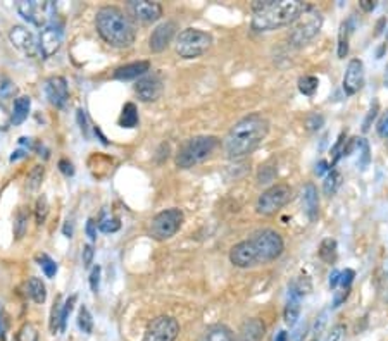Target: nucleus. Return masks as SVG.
<instances>
[{
  "label": "nucleus",
  "instance_id": "1",
  "mask_svg": "<svg viewBox=\"0 0 388 341\" xmlns=\"http://www.w3.org/2000/svg\"><path fill=\"white\" fill-rule=\"evenodd\" d=\"M269 133V121L262 114L254 113L233 124L225 136V152L229 159H243L261 147Z\"/></svg>",
  "mask_w": 388,
  "mask_h": 341
},
{
  "label": "nucleus",
  "instance_id": "2",
  "mask_svg": "<svg viewBox=\"0 0 388 341\" xmlns=\"http://www.w3.org/2000/svg\"><path fill=\"white\" fill-rule=\"evenodd\" d=\"M305 7L302 0H257L252 3V30L273 31L293 24Z\"/></svg>",
  "mask_w": 388,
  "mask_h": 341
},
{
  "label": "nucleus",
  "instance_id": "3",
  "mask_svg": "<svg viewBox=\"0 0 388 341\" xmlns=\"http://www.w3.org/2000/svg\"><path fill=\"white\" fill-rule=\"evenodd\" d=\"M95 26L100 37L116 49H128L135 43V23L118 7L106 6L97 10Z\"/></svg>",
  "mask_w": 388,
  "mask_h": 341
},
{
  "label": "nucleus",
  "instance_id": "4",
  "mask_svg": "<svg viewBox=\"0 0 388 341\" xmlns=\"http://www.w3.org/2000/svg\"><path fill=\"white\" fill-rule=\"evenodd\" d=\"M218 145L219 140L213 135L192 136V138H188L179 147L175 159L176 166H178L179 169H190V167L197 166V164H200L202 160H206L207 157L214 152Z\"/></svg>",
  "mask_w": 388,
  "mask_h": 341
},
{
  "label": "nucleus",
  "instance_id": "5",
  "mask_svg": "<svg viewBox=\"0 0 388 341\" xmlns=\"http://www.w3.org/2000/svg\"><path fill=\"white\" fill-rule=\"evenodd\" d=\"M249 249L252 252L256 265L268 264V262L276 260L285 250V242H283L282 235L276 233L275 229H261L256 231L249 240Z\"/></svg>",
  "mask_w": 388,
  "mask_h": 341
},
{
  "label": "nucleus",
  "instance_id": "6",
  "mask_svg": "<svg viewBox=\"0 0 388 341\" xmlns=\"http://www.w3.org/2000/svg\"><path fill=\"white\" fill-rule=\"evenodd\" d=\"M323 26V14L318 7L307 6L304 9V13L300 14L296 19V23L292 24L290 30L289 42L293 47H304L309 42L314 40L316 35L321 31Z\"/></svg>",
  "mask_w": 388,
  "mask_h": 341
},
{
  "label": "nucleus",
  "instance_id": "7",
  "mask_svg": "<svg viewBox=\"0 0 388 341\" xmlns=\"http://www.w3.org/2000/svg\"><path fill=\"white\" fill-rule=\"evenodd\" d=\"M213 45V37L211 33L197 28H186L179 31L176 37V52L181 59H197L204 56Z\"/></svg>",
  "mask_w": 388,
  "mask_h": 341
},
{
  "label": "nucleus",
  "instance_id": "8",
  "mask_svg": "<svg viewBox=\"0 0 388 341\" xmlns=\"http://www.w3.org/2000/svg\"><path fill=\"white\" fill-rule=\"evenodd\" d=\"M17 13L28 21V23L35 24L38 28L49 26L52 17L56 16V3L52 0H19L17 2Z\"/></svg>",
  "mask_w": 388,
  "mask_h": 341
},
{
  "label": "nucleus",
  "instance_id": "9",
  "mask_svg": "<svg viewBox=\"0 0 388 341\" xmlns=\"http://www.w3.org/2000/svg\"><path fill=\"white\" fill-rule=\"evenodd\" d=\"M183 219L185 215L179 209H168L163 210L152 219L150 222V236L157 242H164V240H170L176 233L179 231L183 224Z\"/></svg>",
  "mask_w": 388,
  "mask_h": 341
},
{
  "label": "nucleus",
  "instance_id": "10",
  "mask_svg": "<svg viewBox=\"0 0 388 341\" xmlns=\"http://www.w3.org/2000/svg\"><path fill=\"white\" fill-rule=\"evenodd\" d=\"M292 199V188L285 183H278V185L271 186L266 192H262V195L257 199L256 210L261 215H273L278 213L282 207H285L286 203Z\"/></svg>",
  "mask_w": 388,
  "mask_h": 341
},
{
  "label": "nucleus",
  "instance_id": "11",
  "mask_svg": "<svg viewBox=\"0 0 388 341\" xmlns=\"http://www.w3.org/2000/svg\"><path fill=\"white\" fill-rule=\"evenodd\" d=\"M179 335V324L170 315H159L145 329L142 341H176Z\"/></svg>",
  "mask_w": 388,
  "mask_h": 341
},
{
  "label": "nucleus",
  "instance_id": "12",
  "mask_svg": "<svg viewBox=\"0 0 388 341\" xmlns=\"http://www.w3.org/2000/svg\"><path fill=\"white\" fill-rule=\"evenodd\" d=\"M63 45V28L57 24H49L42 30L38 38V50L45 59L52 57Z\"/></svg>",
  "mask_w": 388,
  "mask_h": 341
},
{
  "label": "nucleus",
  "instance_id": "13",
  "mask_svg": "<svg viewBox=\"0 0 388 341\" xmlns=\"http://www.w3.org/2000/svg\"><path fill=\"white\" fill-rule=\"evenodd\" d=\"M364 85V64L361 59H352L347 64L343 74V92L345 95H355L361 92Z\"/></svg>",
  "mask_w": 388,
  "mask_h": 341
},
{
  "label": "nucleus",
  "instance_id": "14",
  "mask_svg": "<svg viewBox=\"0 0 388 341\" xmlns=\"http://www.w3.org/2000/svg\"><path fill=\"white\" fill-rule=\"evenodd\" d=\"M164 83L161 80L159 74H149L138 80L135 85V92L142 102H156L161 95H163Z\"/></svg>",
  "mask_w": 388,
  "mask_h": 341
},
{
  "label": "nucleus",
  "instance_id": "15",
  "mask_svg": "<svg viewBox=\"0 0 388 341\" xmlns=\"http://www.w3.org/2000/svg\"><path fill=\"white\" fill-rule=\"evenodd\" d=\"M128 9L142 23H154L163 16V6L157 2H149V0H129Z\"/></svg>",
  "mask_w": 388,
  "mask_h": 341
},
{
  "label": "nucleus",
  "instance_id": "16",
  "mask_svg": "<svg viewBox=\"0 0 388 341\" xmlns=\"http://www.w3.org/2000/svg\"><path fill=\"white\" fill-rule=\"evenodd\" d=\"M176 30H178V26H176L175 21H164L159 26H156V30L152 31V35L149 38L150 50L156 53L166 50L172 42V38H175Z\"/></svg>",
  "mask_w": 388,
  "mask_h": 341
},
{
  "label": "nucleus",
  "instance_id": "17",
  "mask_svg": "<svg viewBox=\"0 0 388 341\" xmlns=\"http://www.w3.org/2000/svg\"><path fill=\"white\" fill-rule=\"evenodd\" d=\"M47 99L57 109H63L70 99V90H67V81L63 76H54L47 81L45 85Z\"/></svg>",
  "mask_w": 388,
  "mask_h": 341
},
{
  "label": "nucleus",
  "instance_id": "18",
  "mask_svg": "<svg viewBox=\"0 0 388 341\" xmlns=\"http://www.w3.org/2000/svg\"><path fill=\"white\" fill-rule=\"evenodd\" d=\"M9 38L13 42V45L16 49H19L23 53H26V56H35L37 53L38 43L35 40L33 33L28 31L24 26H14L9 31Z\"/></svg>",
  "mask_w": 388,
  "mask_h": 341
},
{
  "label": "nucleus",
  "instance_id": "19",
  "mask_svg": "<svg viewBox=\"0 0 388 341\" xmlns=\"http://www.w3.org/2000/svg\"><path fill=\"white\" fill-rule=\"evenodd\" d=\"M302 203H304L305 214H307L309 221L314 222L319 217V195L318 188L312 183H307L302 192Z\"/></svg>",
  "mask_w": 388,
  "mask_h": 341
},
{
  "label": "nucleus",
  "instance_id": "20",
  "mask_svg": "<svg viewBox=\"0 0 388 341\" xmlns=\"http://www.w3.org/2000/svg\"><path fill=\"white\" fill-rule=\"evenodd\" d=\"M149 69H150L149 60H138V63H131V64H127V66L118 67V69L114 71V78L121 81L135 80V78L143 76Z\"/></svg>",
  "mask_w": 388,
  "mask_h": 341
},
{
  "label": "nucleus",
  "instance_id": "21",
  "mask_svg": "<svg viewBox=\"0 0 388 341\" xmlns=\"http://www.w3.org/2000/svg\"><path fill=\"white\" fill-rule=\"evenodd\" d=\"M266 333V326L261 319H247L243 322L242 329H240V335H242V341H261L262 336Z\"/></svg>",
  "mask_w": 388,
  "mask_h": 341
},
{
  "label": "nucleus",
  "instance_id": "22",
  "mask_svg": "<svg viewBox=\"0 0 388 341\" xmlns=\"http://www.w3.org/2000/svg\"><path fill=\"white\" fill-rule=\"evenodd\" d=\"M199 341H236V338L228 326L214 324L209 326V328L202 333Z\"/></svg>",
  "mask_w": 388,
  "mask_h": 341
},
{
  "label": "nucleus",
  "instance_id": "23",
  "mask_svg": "<svg viewBox=\"0 0 388 341\" xmlns=\"http://www.w3.org/2000/svg\"><path fill=\"white\" fill-rule=\"evenodd\" d=\"M30 107H31L30 97H19V99H16L13 113H10V124H13V126H19L21 123H24L28 114H30Z\"/></svg>",
  "mask_w": 388,
  "mask_h": 341
},
{
  "label": "nucleus",
  "instance_id": "24",
  "mask_svg": "<svg viewBox=\"0 0 388 341\" xmlns=\"http://www.w3.org/2000/svg\"><path fill=\"white\" fill-rule=\"evenodd\" d=\"M283 317H285L286 324L292 326V328L297 324V321H299V317H300V299L299 297L289 295V301H286Z\"/></svg>",
  "mask_w": 388,
  "mask_h": 341
},
{
  "label": "nucleus",
  "instance_id": "25",
  "mask_svg": "<svg viewBox=\"0 0 388 341\" xmlns=\"http://www.w3.org/2000/svg\"><path fill=\"white\" fill-rule=\"evenodd\" d=\"M138 124V110L133 102L124 103L123 110L120 116V126L121 128H135Z\"/></svg>",
  "mask_w": 388,
  "mask_h": 341
},
{
  "label": "nucleus",
  "instance_id": "26",
  "mask_svg": "<svg viewBox=\"0 0 388 341\" xmlns=\"http://www.w3.org/2000/svg\"><path fill=\"white\" fill-rule=\"evenodd\" d=\"M26 290H28V295H30V299L33 301H37V303H43V301H45L47 288L40 278H31L30 281H28Z\"/></svg>",
  "mask_w": 388,
  "mask_h": 341
},
{
  "label": "nucleus",
  "instance_id": "27",
  "mask_svg": "<svg viewBox=\"0 0 388 341\" xmlns=\"http://www.w3.org/2000/svg\"><path fill=\"white\" fill-rule=\"evenodd\" d=\"M342 174H340L339 171L332 169L328 172V176L325 178V181H323V192H325L326 197H333L337 192H339V188L342 186Z\"/></svg>",
  "mask_w": 388,
  "mask_h": 341
},
{
  "label": "nucleus",
  "instance_id": "28",
  "mask_svg": "<svg viewBox=\"0 0 388 341\" xmlns=\"http://www.w3.org/2000/svg\"><path fill=\"white\" fill-rule=\"evenodd\" d=\"M319 257L326 264H333L337 260V242L333 238H325L319 245Z\"/></svg>",
  "mask_w": 388,
  "mask_h": 341
},
{
  "label": "nucleus",
  "instance_id": "29",
  "mask_svg": "<svg viewBox=\"0 0 388 341\" xmlns=\"http://www.w3.org/2000/svg\"><path fill=\"white\" fill-rule=\"evenodd\" d=\"M350 21H343L339 31V57L345 59L348 53V37H350Z\"/></svg>",
  "mask_w": 388,
  "mask_h": 341
},
{
  "label": "nucleus",
  "instance_id": "30",
  "mask_svg": "<svg viewBox=\"0 0 388 341\" xmlns=\"http://www.w3.org/2000/svg\"><path fill=\"white\" fill-rule=\"evenodd\" d=\"M319 86V80L316 76H302L299 80V90L302 95L305 97H312L316 93V90H318Z\"/></svg>",
  "mask_w": 388,
  "mask_h": 341
},
{
  "label": "nucleus",
  "instance_id": "31",
  "mask_svg": "<svg viewBox=\"0 0 388 341\" xmlns=\"http://www.w3.org/2000/svg\"><path fill=\"white\" fill-rule=\"evenodd\" d=\"M97 226H99V229L102 233H116L120 231L121 221L118 217H114V215H102Z\"/></svg>",
  "mask_w": 388,
  "mask_h": 341
},
{
  "label": "nucleus",
  "instance_id": "32",
  "mask_svg": "<svg viewBox=\"0 0 388 341\" xmlns=\"http://www.w3.org/2000/svg\"><path fill=\"white\" fill-rule=\"evenodd\" d=\"M357 147H359V153H361V157H359V167H361V171H364L366 167L369 166V163H371L369 143L366 142L364 138H357Z\"/></svg>",
  "mask_w": 388,
  "mask_h": 341
},
{
  "label": "nucleus",
  "instance_id": "33",
  "mask_svg": "<svg viewBox=\"0 0 388 341\" xmlns=\"http://www.w3.org/2000/svg\"><path fill=\"white\" fill-rule=\"evenodd\" d=\"M37 262H38V265L42 267V271L45 272L47 278H54V276H56V272H57L56 260H52V258L47 256V253H40V256H37Z\"/></svg>",
  "mask_w": 388,
  "mask_h": 341
},
{
  "label": "nucleus",
  "instance_id": "34",
  "mask_svg": "<svg viewBox=\"0 0 388 341\" xmlns=\"http://www.w3.org/2000/svg\"><path fill=\"white\" fill-rule=\"evenodd\" d=\"M78 326H80V329L86 335H90V333L93 331V319H92V314H90L88 308L81 307L80 308V314H78Z\"/></svg>",
  "mask_w": 388,
  "mask_h": 341
},
{
  "label": "nucleus",
  "instance_id": "35",
  "mask_svg": "<svg viewBox=\"0 0 388 341\" xmlns=\"http://www.w3.org/2000/svg\"><path fill=\"white\" fill-rule=\"evenodd\" d=\"M35 215H37V222L38 224H43L49 215V202H47V197L42 195L40 199L37 200V209H35Z\"/></svg>",
  "mask_w": 388,
  "mask_h": 341
},
{
  "label": "nucleus",
  "instance_id": "36",
  "mask_svg": "<svg viewBox=\"0 0 388 341\" xmlns=\"http://www.w3.org/2000/svg\"><path fill=\"white\" fill-rule=\"evenodd\" d=\"M43 172H45V171H43L42 166H35V169L30 172V176H28V188L38 190V186L42 185Z\"/></svg>",
  "mask_w": 388,
  "mask_h": 341
},
{
  "label": "nucleus",
  "instance_id": "37",
  "mask_svg": "<svg viewBox=\"0 0 388 341\" xmlns=\"http://www.w3.org/2000/svg\"><path fill=\"white\" fill-rule=\"evenodd\" d=\"M343 147H345V133H342V135L339 136V140H337L335 147H333V149H332L333 163L330 164V167H333L337 163H339L340 159H342V156H343Z\"/></svg>",
  "mask_w": 388,
  "mask_h": 341
},
{
  "label": "nucleus",
  "instance_id": "38",
  "mask_svg": "<svg viewBox=\"0 0 388 341\" xmlns=\"http://www.w3.org/2000/svg\"><path fill=\"white\" fill-rule=\"evenodd\" d=\"M74 303H76V295H73L71 299H67L66 303H64L63 314H60V331H64V329H66V321H67V317H70L71 310H73Z\"/></svg>",
  "mask_w": 388,
  "mask_h": 341
},
{
  "label": "nucleus",
  "instance_id": "39",
  "mask_svg": "<svg viewBox=\"0 0 388 341\" xmlns=\"http://www.w3.org/2000/svg\"><path fill=\"white\" fill-rule=\"evenodd\" d=\"M37 338L38 335L31 324H24L23 328H21L19 335H17V341H37Z\"/></svg>",
  "mask_w": 388,
  "mask_h": 341
},
{
  "label": "nucleus",
  "instance_id": "40",
  "mask_svg": "<svg viewBox=\"0 0 388 341\" xmlns=\"http://www.w3.org/2000/svg\"><path fill=\"white\" fill-rule=\"evenodd\" d=\"M323 124H325V117H323L321 114H311V116L305 119V126H307L309 131H318Z\"/></svg>",
  "mask_w": 388,
  "mask_h": 341
},
{
  "label": "nucleus",
  "instance_id": "41",
  "mask_svg": "<svg viewBox=\"0 0 388 341\" xmlns=\"http://www.w3.org/2000/svg\"><path fill=\"white\" fill-rule=\"evenodd\" d=\"M355 278V272L352 269H345V271H340V279H339V285L342 286V290H350L352 281Z\"/></svg>",
  "mask_w": 388,
  "mask_h": 341
},
{
  "label": "nucleus",
  "instance_id": "42",
  "mask_svg": "<svg viewBox=\"0 0 388 341\" xmlns=\"http://www.w3.org/2000/svg\"><path fill=\"white\" fill-rule=\"evenodd\" d=\"M378 109H380V106H378V102H376V100H375V102L371 103V109H369L368 116H366L364 124H362V131H364V133H368L369 128H371V123H373V121H375L376 114H378Z\"/></svg>",
  "mask_w": 388,
  "mask_h": 341
},
{
  "label": "nucleus",
  "instance_id": "43",
  "mask_svg": "<svg viewBox=\"0 0 388 341\" xmlns=\"http://www.w3.org/2000/svg\"><path fill=\"white\" fill-rule=\"evenodd\" d=\"M26 221H28V215L23 213V210H19L17 213V219H16V236L17 238H21V236L24 235V229H26Z\"/></svg>",
  "mask_w": 388,
  "mask_h": 341
},
{
  "label": "nucleus",
  "instance_id": "44",
  "mask_svg": "<svg viewBox=\"0 0 388 341\" xmlns=\"http://www.w3.org/2000/svg\"><path fill=\"white\" fill-rule=\"evenodd\" d=\"M99 286H100V267L95 265L90 272V288H92L93 293L99 292Z\"/></svg>",
  "mask_w": 388,
  "mask_h": 341
},
{
  "label": "nucleus",
  "instance_id": "45",
  "mask_svg": "<svg viewBox=\"0 0 388 341\" xmlns=\"http://www.w3.org/2000/svg\"><path fill=\"white\" fill-rule=\"evenodd\" d=\"M345 335H347V328L343 324H337L330 333L328 341H345Z\"/></svg>",
  "mask_w": 388,
  "mask_h": 341
},
{
  "label": "nucleus",
  "instance_id": "46",
  "mask_svg": "<svg viewBox=\"0 0 388 341\" xmlns=\"http://www.w3.org/2000/svg\"><path fill=\"white\" fill-rule=\"evenodd\" d=\"M14 93H16V86L10 83L9 80H3L2 83H0V97L7 99V97L14 95Z\"/></svg>",
  "mask_w": 388,
  "mask_h": 341
},
{
  "label": "nucleus",
  "instance_id": "47",
  "mask_svg": "<svg viewBox=\"0 0 388 341\" xmlns=\"http://www.w3.org/2000/svg\"><path fill=\"white\" fill-rule=\"evenodd\" d=\"M9 126H10V114L7 113L6 107L0 103V129H3V131H6V129Z\"/></svg>",
  "mask_w": 388,
  "mask_h": 341
},
{
  "label": "nucleus",
  "instance_id": "48",
  "mask_svg": "<svg viewBox=\"0 0 388 341\" xmlns=\"http://www.w3.org/2000/svg\"><path fill=\"white\" fill-rule=\"evenodd\" d=\"M378 135L382 136V138H387L388 140V110L385 114H383V117L380 119V123H378Z\"/></svg>",
  "mask_w": 388,
  "mask_h": 341
},
{
  "label": "nucleus",
  "instance_id": "49",
  "mask_svg": "<svg viewBox=\"0 0 388 341\" xmlns=\"http://www.w3.org/2000/svg\"><path fill=\"white\" fill-rule=\"evenodd\" d=\"M86 235H88V238L92 240V242H95L97 240V222L93 221V219H88V221H86Z\"/></svg>",
  "mask_w": 388,
  "mask_h": 341
},
{
  "label": "nucleus",
  "instance_id": "50",
  "mask_svg": "<svg viewBox=\"0 0 388 341\" xmlns=\"http://www.w3.org/2000/svg\"><path fill=\"white\" fill-rule=\"evenodd\" d=\"M59 169L63 174H66V176H73L74 174V167H73V164L70 163V160H66V159H63L59 163Z\"/></svg>",
  "mask_w": 388,
  "mask_h": 341
},
{
  "label": "nucleus",
  "instance_id": "51",
  "mask_svg": "<svg viewBox=\"0 0 388 341\" xmlns=\"http://www.w3.org/2000/svg\"><path fill=\"white\" fill-rule=\"evenodd\" d=\"M93 260V247L92 245H86L83 249V265L85 267H90Z\"/></svg>",
  "mask_w": 388,
  "mask_h": 341
},
{
  "label": "nucleus",
  "instance_id": "52",
  "mask_svg": "<svg viewBox=\"0 0 388 341\" xmlns=\"http://www.w3.org/2000/svg\"><path fill=\"white\" fill-rule=\"evenodd\" d=\"M348 293H350V290H342V292L339 293V295L335 297V301H333V307H340V305L343 303L345 300H347V297H348Z\"/></svg>",
  "mask_w": 388,
  "mask_h": 341
},
{
  "label": "nucleus",
  "instance_id": "53",
  "mask_svg": "<svg viewBox=\"0 0 388 341\" xmlns=\"http://www.w3.org/2000/svg\"><path fill=\"white\" fill-rule=\"evenodd\" d=\"M359 6H361V9L366 10V13H371V10L376 9L375 0H361V2H359Z\"/></svg>",
  "mask_w": 388,
  "mask_h": 341
},
{
  "label": "nucleus",
  "instance_id": "54",
  "mask_svg": "<svg viewBox=\"0 0 388 341\" xmlns=\"http://www.w3.org/2000/svg\"><path fill=\"white\" fill-rule=\"evenodd\" d=\"M78 123H80V124H81V126H80V128H81V131H83V133H85V136H86V138H88V126H86L85 113H83V110H81V109H80V110H78Z\"/></svg>",
  "mask_w": 388,
  "mask_h": 341
},
{
  "label": "nucleus",
  "instance_id": "55",
  "mask_svg": "<svg viewBox=\"0 0 388 341\" xmlns=\"http://www.w3.org/2000/svg\"><path fill=\"white\" fill-rule=\"evenodd\" d=\"M339 279H340V271H333L332 276H330V288L335 290L339 286Z\"/></svg>",
  "mask_w": 388,
  "mask_h": 341
},
{
  "label": "nucleus",
  "instance_id": "56",
  "mask_svg": "<svg viewBox=\"0 0 388 341\" xmlns=\"http://www.w3.org/2000/svg\"><path fill=\"white\" fill-rule=\"evenodd\" d=\"M325 171H332V167H330V164L326 163V160H321V163H319L318 166H316V174L321 176Z\"/></svg>",
  "mask_w": 388,
  "mask_h": 341
},
{
  "label": "nucleus",
  "instance_id": "57",
  "mask_svg": "<svg viewBox=\"0 0 388 341\" xmlns=\"http://www.w3.org/2000/svg\"><path fill=\"white\" fill-rule=\"evenodd\" d=\"M305 331H307V328H305V326H300V328L296 331V335H292V341H302V338L305 336Z\"/></svg>",
  "mask_w": 388,
  "mask_h": 341
},
{
  "label": "nucleus",
  "instance_id": "58",
  "mask_svg": "<svg viewBox=\"0 0 388 341\" xmlns=\"http://www.w3.org/2000/svg\"><path fill=\"white\" fill-rule=\"evenodd\" d=\"M64 236H66V238H71V236H73V222L71 221H67L66 224H64Z\"/></svg>",
  "mask_w": 388,
  "mask_h": 341
},
{
  "label": "nucleus",
  "instance_id": "59",
  "mask_svg": "<svg viewBox=\"0 0 388 341\" xmlns=\"http://www.w3.org/2000/svg\"><path fill=\"white\" fill-rule=\"evenodd\" d=\"M275 341H289V333H286V331H280Z\"/></svg>",
  "mask_w": 388,
  "mask_h": 341
},
{
  "label": "nucleus",
  "instance_id": "60",
  "mask_svg": "<svg viewBox=\"0 0 388 341\" xmlns=\"http://www.w3.org/2000/svg\"><path fill=\"white\" fill-rule=\"evenodd\" d=\"M385 83H387V86H388V69H387V74H385Z\"/></svg>",
  "mask_w": 388,
  "mask_h": 341
},
{
  "label": "nucleus",
  "instance_id": "61",
  "mask_svg": "<svg viewBox=\"0 0 388 341\" xmlns=\"http://www.w3.org/2000/svg\"><path fill=\"white\" fill-rule=\"evenodd\" d=\"M312 341H319V340H318V338H314V340H312Z\"/></svg>",
  "mask_w": 388,
  "mask_h": 341
}]
</instances>
